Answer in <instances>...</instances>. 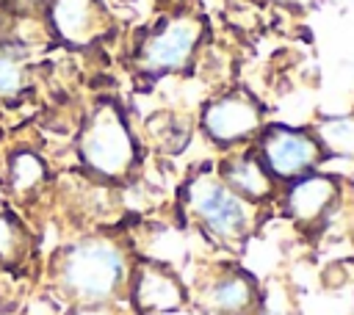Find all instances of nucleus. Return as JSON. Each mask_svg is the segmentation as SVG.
Segmentation results:
<instances>
[{
    "mask_svg": "<svg viewBox=\"0 0 354 315\" xmlns=\"http://www.w3.org/2000/svg\"><path fill=\"white\" fill-rule=\"evenodd\" d=\"M202 124L213 141L235 144L260 127V108L246 94H224L205 108Z\"/></svg>",
    "mask_w": 354,
    "mask_h": 315,
    "instance_id": "nucleus-8",
    "label": "nucleus"
},
{
    "mask_svg": "<svg viewBox=\"0 0 354 315\" xmlns=\"http://www.w3.org/2000/svg\"><path fill=\"white\" fill-rule=\"evenodd\" d=\"M130 257L108 235H83L53 251L47 276L50 290L66 304H108L127 293Z\"/></svg>",
    "mask_w": 354,
    "mask_h": 315,
    "instance_id": "nucleus-1",
    "label": "nucleus"
},
{
    "mask_svg": "<svg viewBox=\"0 0 354 315\" xmlns=\"http://www.w3.org/2000/svg\"><path fill=\"white\" fill-rule=\"evenodd\" d=\"M33 86L30 52L0 39V105H17Z\"/></svg>",
    "mask_w": 354,
    "mask_h": 315,
    "instance_id": "nucleus-12",
    "label": "nucleus"
},
{
    "mask_svg": "<svg viewBox=\"0 0 354 315\" xmlns=\"http://www.w3.org/2000/svg\"><path fill=\"white\" fill-rule=\"evenodd\" d=\"M260 155H263L266 171L282 180L301 177L321 158L318 144L307 133L293 127H268L260 144Z\"/></svg>",
    "mask_w": 354,
    "mask_h": 315,
    "instance_id": "nucleus-6",
    "label": "nucleus"
},
{
    "mask_svg": "<svg viewBox=\"0 0 354 315\" xmlns=\"http://www.w3.org/2000/svg\"><path fill=\"white\" fill-rule=\"evenodd\" d=\"M64 315H122L116 301L108 304H72L64 309Z\"/></svg>",
    "mask_w": 354,
    "mask_h": 315,
    "instance_id": "nucleus-16",
    "label": "nucleus"
},
{
    "mask_svg": "<svg viewBox=\"0 0 354 315\" xmlns=\"http://www.w3.org/2000/svg\"><path fill=\"white\" fill-rule=\"evenodd\" d=\"M321 135L326 138L329 149L340 155H354V122L348 119H335L321 127Z\"/></svg>",
    "mask_w": 354,
    "mask_h": 315,
    "instance_id": "nucleus-15",
    "label": "nucleus"
},
{
    "mask_svg": "<svg viewBox=\"0 0 354 315\" xmlns=\"http://www.w3.org/2000/svg\"><path fill=\"white\" fill-rule=\"evenodd\" d=\"M0 182H3V199H8L14 207L30 204L33 199L41 196V191L50 182L47 160L33 146H17L6 155Z\"/></svg>",
    "mask_w": 354,
    "mask_h": 315,
    "instance_id": "nucleus-9",
    "label": "nucleus"
},
{
    "mask_svg": "<svg viewBox=\"0 0 354 315\" xmlns=\"http://www.w3.org/2000/svg\"><path fill=\"white\" fill-rule=\"evenodd\" d=\"M127 296H130V304L144 315L174 312L185 301V290H183L180 279L166 265L152 262V260L136 262L130 268Z\"/></svg>",
    "mask_w": 354,
    "mask_h": 315,
    "instance_id": "nucleus-5",
    "label": "nucleus"
},
{
    "mask_svg": "<svg viewBox=\"0 0 354 315\" xmlns=\"http://www.w3.org/2000/svg\"><path fill=\"white\" fill-rule=\"evenodd\" d=\"M188 204L199 224L224 243H235L249 232L252 210L246 199L235 196L221 180L199 174L188 188Z\"/></svg>",
    "mask_w": 354,
    "mask_h": 315,
    "instance_id": "nucleus-3",
    "label": "nucleus"
},
{
    "mask_svg": "<svg viewBox=\"0 0 354 315\" xmlns=\"http://www.w3.org/2000/svg\"><path fill=\"white\" fill-rule=\"evenodd\" d=\"M33 251H36L33 229L19 216V207H14L8 199L0 196V271L22 274Z\"/></svg>",
    "mask_w": 354,
    "mask_h": 315,
    "instance_id": "nucleus-10",
    "label": "nucleus"
},
{
    "mask_svg": "<svg viewBox=\"0 0 354 315\" xmlns=\"http://www.w3.org/2000/svg\"><path fill=\"white\" fill-rule=\"evenodd\" d=\"M285 3H304V0H285Z\"/></svg>",
    "mask_w": 354,
    "mask_h": 315,
    "instance_id": "nucleus-18",
    "label": "nucleus"
},
{
    "mask_svg": "<svg viewBox=\"0 0 354 315\" xmlns=\"http://www.w3.org/2000/svg\"><path fill=\"white\" fill-rule=\"evenodd\" d=\"M202 36V25L191 17L166 19L160 28H155L138 47L136 64L147 75H163L171 69H180L194 55Z\"/></svg>",
    "mask_w": 354,
    "mask_h": 315,
    "instance_id": "nucleus-4",
    "label": "nucleus"
},
{
    "mask_svg": "<svg viewBox=\"0 0 354 315\" xmlns=\"http://www.w3.org/2000/svg\"><path fill=\"white\" fill-rule=\"evenodd\" d=\"M224 177L221 182L241 199H266L271 193V174L266 171V166L252 158V155H238V158H230L224 163Z\"/></svg>",
    "mask_w": 354,
    "mask_h": 315,
    "instance_id": "nucleus-13",
    "label": "nucleus"
},
{
    "mask_svg": "<svg viewBox=\"0 0 354 315\" xmlns=\"http://www.w3.org/2000/svg\"><path fill=\"white\" fill-rule=\"evenodd\" d=\"M105 25L100 0H47V30L69 47L94 44L105 33Z\"/></svg>",
    "mask_w": 354,
    "mask_h": 315,
    "instance_id": "nucleus-7",
    "label": "nucleus"
},
{
    "mask_svg": "<svg viewBox=\"0 0 354 315\" xmlns=\"http://www.w3.org/2000/svg\"><path fill=\"white\" fill-rule=\"evenodd\" d=\"M207 307L218 315H241L254 307L257 287L246 274H224L207 287Z\"/></svg>",
    "mask_w": 354,
    "mask_h": 315,
    "instance_id": "nucleus-14",
    "label": "nucleus"
},
{
    "mask_svg": "<svg viewBox=\"0 0 354 315\" xmlns=\"http://www.w3.org/2000/svg\"><path fill=\"white\" fill-rule=\"evenodd\" d=\"M282 304H288V296L279 287H274L263 298V315H288V307H282Z\"/></svg>",
    "mask_w": 354,
    "mask_h": 315,
    "instance_id": "nucleus-17",
    "label": "nucleus"
},
{
    "mask_svg": "<svg viewBox=\"0 0 354 315\" xmlns=\"http://www.w3.org/2000/svg\"><path fill=\"white\" fill-rule=\"evenodd\" d=\"M337 196V185L324 177V174H307L301 180L293 182V188L285 196V210L290 213V218H296L299 224H313L318 221L329 204Z\"/></svg>",
    "mask_w": 354,
    "mask_h": 315,
    "instance_id": "nucleus-11",
    "label": "nucleus"
},
{
    "mask_svg": "<svg viewBox=\"0 0 354 315\" xmlns=\"http://www.w3.org/2000/svg\"><path fill=\"white\" fill-rule=\"evenodd\" d=\"M77 158L100 180H124L136 163V141L116 102H97L77 130Z\"/></svg>",
    "mask_w": 354,
    "mask_h": 315,
    "instance_id": "nucleus-2",
    "label": "nucleus"
}]
</instances>
